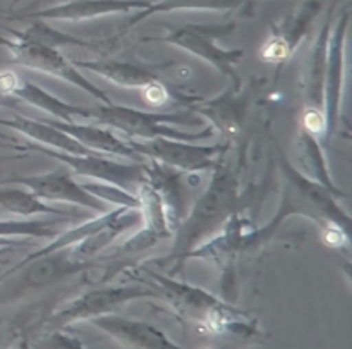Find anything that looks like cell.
<instances>
[{"label": "cell", "instance_id": "6da1fadb", "mask_svg": "<svg viewBox=\"0 0 352 349\" xmlns=\"http://www.w3.org/2000/svg\"><path fill=\"white\" fill-rule=\"evenodd\" d=\"M239 202V179L232 169L226 167L222 162L213 167L210 186L201 198L195 203L188 219L175 229V243L172 251L162 260V265L172 262L174 268L170 275L177 274L184 267L189 253L198 248L205 237L215 234L220 224L227 222Z\"/></svg>", "mask_w": 352, "mask_h": 349}, {"label": "cell", "instance_id": "7a4b0ae2", "mask_svg": "<svg viewBox=\"0 0 352 349\" xmlns=\"http://www.w3.org/2000/svg\"><path fill=\"white\" fill-rule=\"evenodd\" d=\"M144 274L155 281L162 298L174 306L179 319H188L212 334H237V336H261V330L248 320L246 313L237 310L232 303L220 302L205 289L160 275L144 268Z\"/></svg>", "mask_w": 352, "mask_h": 349}, {"label": "cell", "instance_id": "3957f363", "mask_svg": "<svg viewBox=\"0 0 352 349\" xmlns=\"http://www.w3.org/2000/svg\"><path fill=\"white\" fill-rule=\"evenodd\" d=\"M91 119L98 120L102 126H109L122 133L127 140H153V138H170V140L195 141L206 140L215 134V129L208 126L199 133H186L175 129L174 124H191L199 126L203 123L198 114L191 110L179 112H148V110L131 109V107L98 105L91 109Z\"/></svg>", "mask_w": 352, "mask_h": 349}, {"label": "cell", "instance_id": "277c9868", "mask_svg": "<svg viewBox=\"0 0 352 349\" xmlns=\"http://www.w3.org/2000/svg\"><path fill=\"white\" fill-rule=\"evenodd\" d=\"M280 169L284 176V198H282L280 212L275 217L272 226L261 229V236L267 241L272 233L277 231L280 226L282 219L289 213H301V215L311 217L323 227L339 226L347 229L349 224V215L340 209L339 203L336 202L337 196L332 195L325 186L320 182L311 181L308 178H302L291 164L287 158L280 154Z\"/></svg>", "mask_w": 352, "mask_h": 349}, {"label": "cell", "instance_id": "5b68a950", "mask_svg": "<svg viewBox=\"0 0 352 349\" xmlns=\"http://www.w3.org/2000/svg\"><path fill=\"white\" fill-rule=\"evenodd\" d=\"M167 33L162 38H150V40H160L168 45L182 48L195 57L208 62L210 65L219 69L223 76L232 81L234 86H243V79L236 72V65L244 59V50H227L219 45V40L229 36L236 31V23L226 24H181V26H170L164 24Z\"/></svg>", "mask_w": 352, "mask_h": 349}, {"label": "cell", "instance_id": "8992f818", "mask_svg": "<svg viewBox=\"0 0 352 349\" xmlns=\"http://www.w3.org/2000/svg\"><path fill=\"white\" fill-rule=\"evenodd\" d=\"M138 299H164L157 286H109V288L89 289L85 295L72 299L64 308L52 313L48 319L38 324L41 332L67 329L79 322H89L96 317L109 315L119 306Z\"/></svg>", "mask_w": 352, "mask_h": 349}, {"label": "cell", "instance_id": "52a82bcc", "mask_svg": "<svg viewBox=\"0 0 352 349\" xmlns=\"http://www.w3.org/2000/svg\"><path fill=\"white\" fill-rule=\"evenodd\" d=\"M2 45L9 48L14 64L64 79V81L71 83V85L81 88L82 92L95 96L105 105L113 103L107 95V92L93 85L88 78H85L79 72V69L72 64V61L65 59L54 45L43 43V41L30 36L26 31H14L12 38H9V40L2 38Z\"/></svg>", "mask_w": 352, "mask_h": 349}, {"label": "cell", "instance_id": "ba28073f", "mask_svg": "<svg viewBox=\"0 0 352 349\" xmlns=\"http://www.w3.org/2000/svg\"><path fill=\"white\" fill-rule=\"evenodd\" d=\"M336 2H332L327 19L313 43L309 65L305 76V93H302L301 133L322 140L327 138V114H325V69L329 36L332 31V14Z\"/></svg>", "mask_w": 352, "mask_h": 349}, {"label": "cell", "instance_id": "9c48e42d", "mask_svg": "<svg viewBox=\"0 0 352 349\" xmlns=\"http://www.w3.org/2000/svg\"><path fill=\"white\" fill-rule=\"evenodd\" d=\"M24 151H41L47 157L55 158L62 162L67 169H71L74 174L81 178L95 179L98 182H107L117 188H122L126 191L136 195L138 188L146 181V171L144 164H119L105 155H71L64 151L54 150V148L41 147V145H23Z\"/></svg>", "mask_w": 352, "mask_h": 349}, {"label": "cell", "instance_id": "30bf717a", "mask_svg": "<svg viewBox=\"0 0 352 349\" xmlns=\"http://www.w3.org/2000/svg\"><path fill=\"white\" fill-rule=\"evenodd\" d=\"M136 154L146 160L184 172H205L219 164L217 158L226 150V145L199 147L191 141L153 138V140H126Z\"/></svg>", "mask_w": 352, "mask_h": 349}, {"label": "cell", "instance_id": "8fae6325", "mask_svg": "<svg viewBox=\"0 0 352 349\" xmlns=\"http://www.w3.org/2000/svg\"><path fill=\"white\" fill-rule=\"evenodd\" d=\"M322 9L323 3L320 0H306L298 10L272 24V34L258 50L261 61L275 65L285 64L298 50L299 43L308 36Z\"/></svg>", "mask_w": 352, "mask_h": 349}, {"label": "cell", "instance_id": "7c38bea8", "mask_svg": "<svg viewBox=\"0 0 352 349\" xmlns=\"http://www.w3.org/2000/svg\"><path fill=\"white\" fill-rule=\"evenodd\" d=\"M0 184L24 186L41 202H64L85 207V209L93 210L96 213L109 212V209H107L109 203L86 191L78 181H74V176L67 169H58V171L47 172V174L3 179V181H0Z\"/></svg>", "mask_w": 352, "mask_h": 349}, {"label": "cell", "instance_id": "4fadbf2b", "mask_svg": "<svg viewBox=\"0 0 352 349\" xmlns=\"http://www.w3.org/2000/svg\"><path fill=\"white\" fill-rule=\"evenodd\" d=\"M351 12L344 10L337 21L333 31H330L329 48H327L325 69V114H327V140L333 136L342 114V92L346 79V36L349 30Z\"/></svg>", "mask_w": 352, "mask_h": 349}, {"label": "cell", "instance_id": "5bb4252c", "mask_svg": "<svg viewBox=\"0 0 352 349\" xmlns=\"http://www.w3.org/2000/svg\"><path fill=\"white\" fill-rule=\"evenodd\" d=\"M136 196L140 200V212L141 219L144 220V229L140 231L136 236L131 237L129 241H126L120 246V250L113 253L110 258L140 253V251L148 250V248L155 246L160 241L167 240L174 233V224H172L170 217H168L164 198H162V195L153 184L144 181L138 188Z\"/></svg>", "mask_w": 352, "mask_h": 349}, {"label": "cell", "instance_id": "9a60e30c", "mask_svg": "<svg viewBox=\"0 0 352 349\" xmlns=\"http://www.w3.org/2000/svg\"><path fill=\"white\" fill-rule=\"evenodd\" d=\"M184 105L191 112L199 114L201 119H208L210 126L222 133L226 138H236L243 127L244 117L250 105V88L243 93V86H234L223 95L213 100L186 96Z\"/></svg>", "mask_w": 352, "mask_h": 349}, {"label": "cell", "instance_id": "2e32d148", "mask_svg": "<svg viewBox=\"0 0 352 349\" xmlns=\"http://www.w3.org/2000/svg\"><path fill=\"white\" fill-rule=\"evenodd\" d=\"M122 349H184L168 339L160 329L141 320L119 315H102L89 320Z\"/></svg>", "mask_w": 352, "mask_h": 349}, {"label": "cell", "instance_id": "e0dca14e", "mask_svg": "<svg viewBox=\"0 0 352 349\" xmlns=\"http://www.w3.org/2000/svg\"><path fill=\"white\" fill-rule=\"evenodd\" d=\"M153 0H69L30 14L31 19L43 21H89L112 14H127L148 9Z\"/></svg>", "mask_w": 352, "mask_h": 349}, {"label": "cell", "instance_id": "ac0fdd59", "mask_svg": "<svg viewBox=\"0 0 352 349\" xmlns=\"http://www.w3.org/2000/svg\"><path fill=\"white\" fill-rule=\"evenodd\" d=\"M48 124H52L57 129L64 131L71 138H74L79 145L91 150L96 155H105V157H124L129 160L138 162V164H146V158L141 157L140 154L129 147L126 140H120L119 136L112 133V131L105 129V126L100 124H79L76 120L72 123H64L58 119H43Z\"/></svg>", "mask_w": 352, "mask_h": 349}, {"label": "cell", "instance_id": "d6986e66", "mask_svg": "<svg viewBox=\"0 0 352 349\" xmlns=\"http://www.w3.org/2000/svg\"><path fill=\"white\" fill-rule=\"evenodd\" d=\"M78 69H88L102 76L107 81L120 88L143 89L153 83L162 81L157 69L160 65L136 64V62L117 61V59H95V61H72Z\"/></svg>", "mask_w": 352, "mask_h": 349}, {"label": "cell", "instance_id": "ffe728a7", "mask_svg": "<svg viewBox=\"0 0 352 349\" xmlns=\"http://www.w3.org/2000/svg\"><path fill=\"white\" fill-rule=\"evenodd\" d=\"M0 124L17 131V133H21L23 136H26L28 140L36 141L41 147L54 148V150L64 151V154L71 155L93 154L91 150H88V148H85L82 145H79L74 138H71L69 134H65L64 131L57 129V127H54L52 124H48L47 120L43 119H30V117L16 116L10 117V119H0Z\"/></svg>", "mask_w": 352, "mask_h": 349}, {"label": "cell", "instance_id": "44dd1931", "mask_svg": "<svg viewBox=\"0 0 352 349\" xmlns=\"http://www.w3.org/2000/svg\"><path fill=\"white\" fill-rule=\"evenodd\" d=\"M141 220V212L140 210L127 209L122 207L120 212L110 220L107 226H103L102 229L96 231L91 236L85 237L82 241H79L74 246L67 248V253L72 260L81 262V264H91L93 258L100 253V251L105 250L110 243H112L116 237H119L120 234L129 231L131 227L138 226Z\"/></svg>", "mask_w": 352, "mask_h": 349}, {"label": "cell", "instance_id": "7402d4cb", "mask_svg": "<svg viewBox=\"0 0 352 349\" xmlns=\"http://www.w3.org/2000/svg\"><path fill=\"white\" fill-rule=\"evenodd\" d=\"M12 96L19 100V102H24L28 105L45 110V112L50 114L52 119L64 120V123H72L78 117L91 119V109L64 102V100L57 98L55 95L48 93L47 89L40 88V86L33 85L30 81H21L19 79L12 89Z\"/></svg>", "mask_w": 352, "mask_h": 349}, {"label": "cell", "instance_id": "603a6c76", "mask_svg": "<svg viewBox=\"0 0 352 349\" xmlns=\"http://www.w3.org/2000/svg\"><path fill=\"white\" fill-rule=\"evenodd\" d=\"M26 265H30V268L26 274H23V282L24 286H30V288H43L65 275L79 274L85 268L91 267V264H81V262L72 260L67 251L64 250L43 255Z\"/></svg>", "mask_w": 352, "mask_h": 349}, {"label": "cell", "instance_id": "cb8c5ba5", "mask_svg": "<svg viewBox=\"0 0 352 349\" xmlns=\"http://www.w3.org/2000/svg\"><path fill=\"white\" fill-rule=\"evenodd\" d=\"M0 207L6 212L16 213V215L21 217L41 215V213H45V215L71 217V213L65 212V210L55 209V207L41 202L24 186L23 188H9L6 184H0Z\"/></svg>", "mask_w": 352, "mask_h": 349}, {"label": "cell", "instance_id": "d4e9b609", "mask_svg": "<svg viewBox=\"0 0 352 349\" xmlns=\"http://www.w3.org/2000/svg\"><path fill=\"white\" fill-rule=\"evenodd\" d=\"M250 0H160L158 3H151L148 9L138 10L134 17H131L126 24V30L136 26L140 21L153 16V14H165L172 10H236L244 7Z\"/></svg>", "mask_w": 352, "mask_h": 349}, {"label": "cell", "instance_id": "484cf974", "mask_svg": "<svg viewBox=\"0 0 352 349\" xmlns=\"http://www.w3.org/2000/svg\"><path fill=\"white\" fill-rule=\"evenodd\" d=\"M71 217H62L58 220H0V237H40L54 240L62 233L60 227L69 222Z\"/></svg>", "mask_w": 352, "mask_h": 349}, {"label": "cell", "instance_id": "4316f807", "mask_svg": "<svg viewBox=\"0 0 352 349\" xmlns=\"http://www.w3.org/2000/svg\"><path fill=\"white\" fill-rule=\"evenodd\" d=\"M82 188L88 193H91L96 198L103 200L105 203H113L117 207H127V209L140 210V200L136 195L126 191L122 188H117L113 184L107 182H82Z\"/></svg>", "mask_w": 352, "mask_h": 349}, {"label": "cell", "instance_id": "83f0119b", "mask_svg": "<svg viewBox=\"0 0 352 349\" xmlns=\"http://www.w3.org/2000/svg\"><path fill=\"white\" fill-rule=\"evenodd\" d=\"M23 346H17L16 349H86L82 341L65 330H50L38 336L36 339L21 343Z\"/></svg>", "mask_w": 352, "mask_h": 349}, {"label": "cell", "instance_id": "f1b7e54d", "mask_svg": "<svg viewBox=\"0 0 352 349\" xmlns=\"http://www.w3.org/2000/svg\"><path fill=\"white\" fill-rule=\"evenodd\" d=\"M143 93H144V100H146V102L153 107L164 105V103L170 98V95H168V89L165 88V85L162 81L153 83V85L143 88Z\"/></svg>", "mask_w": 352, "mask_h": 349}, {"label": "cell", "instance_id": "f546056e", "mask_svg": "<svg viewBox=\"0 0 352 349\" xmlns=\"http://www.w3.org/2000/svg\"><path fill=\"white\" fill-rule=\"evenodd\" d=\"M0 147L2 148H12V150H19L21 154H23V145L19 143L17 140H14V138L10 136H6V134H0Z\"/></svg>", "mask_w": 352, "mask_h": 349}, {"label": "cell", "instance_id": "4dcf8cb0", "mask_svg": "<svg viewBox=\"0 0 352 349\" xmlns=\"http://www.w3.org/2000/svg\"><path fill=\"white\" fill-rule=\"evenodd\" d=\"M30 244V241L26 240H10V237H0V248H19Z\"/></svg>", "mask_w": 352, "mask_h": 349}, {"label": "cell", "instance_id": "1f68e13d", "mask_svg": "<svg viewBox=\"0 0 352 349\" xmlns=\"http://www.w3.org/2000/svg\"><path fill=\"white\" fill-rule=\"evenodd\" d=\"M0 105L17 109V105H19V100L14 98V96H2V95H0Z\"/></svg>", "mask_w": 352, "mask_h": 349}, {"label": "cell", "instance_id": "d6a6232c", "mask_svg": "<svg viewBox=\"0 0 352 349\" xmlns=\"http://www.w3.org/2000/svg\"><path fill=\"white\" fill-rule=\"evenodd\" d=\"M10 250H14V248H0V264H6V253H9Z\"/></svg>", "mask_w": 352, "mask_h": 349}, {"label": "cell", "instance_id": "836d02e7", "mask_svg": "<svg viewBox=\"0 0 352 349\" xmlns=\"http://www.w3.org/2000/svg\"><path fill=\"white\" fill-rule=\"evenodd\" d=\"M24 155H26V154H17V155H10V157H0V162H3V160H10V158H21V157H24Z\"/></svg>", "mask_w": 352, "mask_h": 349}, {"label": "cell", "instance_id": "e575fe53", "mask_svg": "<svg viewBox=\"0 0 352 349\" xmlns=\"http://www.w3.org/2000/svg\"><path fill=\"white\" fill-rule=\"evenodd\" d=\"M12 2H14V3H17V2H21V0H12Z\"/></svg>", "mask_w": 352, "mask_h": 349}, {"label": "cell", "instance_id": "d590c367", "mask_svg": "<svg viewBox=\"0 0 352 349\" xmlns=\"http://www.w3.org/2000/svg\"><path fill=\"white\" fill-rule=\"evenodd\" d=\"M0 45H2V38H0Z\"/></svg>", "mask_w": 352, "mask_h": 349}]
</instances>
